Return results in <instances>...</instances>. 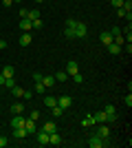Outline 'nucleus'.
I'll return each instance as SVG.
<instances>
[{"mask_svg": "<svg viewBox=\"0 0 132 148\" xmlns=\"http://www.w3.org/2000/svg\"><path fill=\"white\" fill-rule=\"evenodd\" d=\"M66 27H68V29H73L75 38H86V36H88V27H86V22H82V20L68 18V20H66Z\"/></svg>", "mask_w": 132, "mask_h": 148, "instance_id": "f257e3e1", "label": "nucleus"}, {"mask_svg": "<svg viewBox=\"0 0 132 148\" xmlns=\"http://www.w3.org/2000/svg\"><path fill=\"white\" fill-rule=\"evenodd\" d=\"M95 135L101 137V139H106V142H110V126H106V124H99V126L95 128Z\"/></svg>", "mask_w": 132, "mask_h": 148, "instance_id": "f03ea898", "label": "nucleus"}, {"mask_svg": "<svg viewBox=\"0 0 132 148\" xmlns=\"http://www.w3.org/2000/svg\"><path fill=\"white\" fill-rule=\"evenodd\" d=\"M88 146H90V148H104V146H108V142H106V139H101V137H97L93 133L90 139H88Z\"/></svg>", "mask_w": 132, "mask_h": 148, "instance_id": "7ed1b4c3", "label": "nucleus"}, {"mask_svg": "<svg viewBox=\"0 0 132 148\" xmlns=\"http://www.w3.org/2000/svg\"><path fill=\"white\" fill-rule=\"evenodd\" d=\"M24 128H26V133H29V135H35V133H38V122H35V119H31V117H26V119H24Z\"/></svg>", "mask_w": 132, "mask_h": 148, "instance_id": "20e7f679", "label": "nucleus"}, {"mask_svg": "<svg viewBox=\"0 0 132 148\" xmlns=\"http://www.w3.org/2000/svg\"><path fill=\"white\" fill-rule=\"evenodd\" d=\"M57 106H60L62 111H66L68 106H73V97H70V95H62V97L57 99Z\"/></svg>", "mask_w": 132, "mask_h": 148, "instance_id": "39448f33", "label": "nucleus"}, {"mask_svg": "<svg viewBox=\"0 0 132 148\" xmlns=\"http://www.w3.org/2000/svg\"><path fill=\"white\" fill-rule=\"evenodd\" d=\"M99 42L104 44V47L112 44V33H110V31H101V33H99Z\"/></svg>", "mask_w": 132, "mask_h": 148, "instance_id": "423d86ee", "label": "nucleus"}, {"mask_svg": "<svg viewBox=\"0 0 132 148\" xmlns=\"http://www.w3.org/2000/svg\"><path fill=\"white\" fill-rule=\"evenodd\" d=\"M66 73H68V77H70V75H75V73H79V66H77L75 60H68V62H66Z\"/></svg>", "mask_w": 132, "mask_h": 148, "instance_id": "0eeeda50", "label": "nucleus"}, {"mask_svg": "<svg viewBox=\"0 0 132 148\" xmlns=\"http://www.w3.org/2000/svg\"><path fill=\"white\" fill-rule=\"evenodd\" d=\"M104 113L108 115V124H112L114 119H117V111H114V106H112V104H108L106 108H104Z\"/></svg>", "mask_w": 132, "mask_h": 148, "instance_id": "6e6552de", "label": "nucleus"}, {"mask_svg": "<svg viewBox=\"0 0 132 148\" xmlns=\"http://www.w3.org/2000/svg\"><path fill=\"white\" fill-rule=\"evenodd\" d=\"M20 31L22 33H29V31H33V25L29 18H20Z\"/></svg>", "mask_w": 132, "mask_h": 148, "instance_id": "1a4fd4ad", "label": "nucleus"}, {"mask_svg": "<svg viewBox=\"0 0 132 148\" xmlns=\"http://www.w3.org/2000/svg\"><path fill=\"white\" fill-rule=\"evenodd\" d=\"M93 117H95V122H97V124H108V115L104 111H95Z\"/></svg>", "mask_w": 132, "mask_h": 148, "instance_id": "9d476101", "label": "nucleus"}, {"mask_svg": "<svg viewBox=\"0 0 132 148\" xmlns=\"http://www.w3.org/2000/svg\"><path fill=\"white\" fill-rule=\"evenodd\" d=\"M35 135H38L40 146H46V144H49V133H46V130H42V128H40L38 133H35Z\"/></svg>", "mask_w": 132, "mask_h": 148, "instance_id": "9b49d317", "label": "nucleus"}, {"mask_svg": "<svg viewBox=\"0 0 132 148\" xmlns=\"http://www.w3.org/2000/svg\"><path fill=\"white\" fill-rule=\"evenodd\" d=\"M13 137L16 139H24V137H29V133H26L24 126H18V128H13Z\"/></svg>", "mask_w": 132, "mask_h": 148, "instance_id": "f8f14e48", "label": "nucleus"}, {"mask_svg": "<svg viewBox=\"0 0 132 148\" xmlns=\"http://www.w3.org/2000/svg\"><path fill=\"white\" fill-rule=\"evenodd\" d=\"M31 42H33V36H31V31H29V33H22V36H20V47H29Z\"/></svg>", "mask_w": 132, "mask_h": 148, "instance_id": "ddd939ff", "label": "nucleus"}, {"mask_svg": "<svg viewBox=\"0 0 132 148\" xmlns=\"http://www.w3.org/2000/svg\"><path fill=\"white\" fill-rule=\"evenodd\" d=\"M24 115H13V117H11V126H13V128H18V126H24Z\"/></svg>", "mask_w": 132, "mask_h": 148, "instance_id": "4468645a", "label": "nucleus"}, {"mask_svg": "<svg viewBox=\"0 0 132 148\" xmlns=\"http://www.w3.org/2000/svg\"><path fill=\"white\" fill-rule=\"evenodd\" d=\"M40 128H42V130H46V133H55V130H57V124L53 122V119H51V122H44L42 126H40Z\"/></svg>", "mask_w": 132, "mask_h": 148, "instance_id": "2eb2a0df", "label": "nucleus"}, {"mask_svg": "<svg viewBox=\"0 0 132 148\" xmlns=\"http://www.w3.org/2000/svg\"><path fill=\"white\" fill-rule=\"evenodd\" d=\"M49 144H53V146H60L62 144V137H60V133H49Z\"/></svg>", "mask_w": 132, "mask_h": 148, "instance_id": "dca6fc26", "label": "nucleus"}, {"mask_svg": "<svg viewBox=\"0 0 132 148\" xmlns=\"http://www.w3.org/2000/svg\"><path fill=\"white\" fill-rule=\"evenodd\" d=\"M42 84L46 88H53L55 86V77H53V75H42Z\"/></svg>", "mask_w": 132, "mask_h": 148, "instance_id": "f3484780", "label": "nucleus"}, {"mask_svg": "<svg viewBox=\"0 0 132 148\" xmlns=\"http://www.w3.org/2000/svg\"><path fill=\"white\" fill-rule=\"evenodd\" d=\"M93 124H97V122H95V117H93V113H88L86 117L82 119V126H84V128H90V126H93Z\"/></svg>", "mask_w": 132, "mask_h": 148, "instance_id": "a211bd4d", "label": "nucleus"}, {"mask_svg": "<svg viewBox=\"0 0 132 148\" xmlns=\"http://www.w3.org/2000/svg\"><path fill=\"white\" fill-rule=\"evenodd\" d=\"M11 93H13V97H18V99H24V88H22V86H18V84H16V86L11 88Z\"/></svg>", "mask_w": 132, "mask_h": 148, "instance_id": "6ab92c4d", "label": "nucleus"}, {"mask_svg": "<svg viewBox=\"0 0 132 148\" xmlns=\"http://www.w3.org/2000/svg\"><path fill=\"white\" fill-rule=\"evenodd\" d=\"M11 113H13V115H22V113H24V106H22V102H16V104H11Z\"/></svg>", "mask_w": 132, "mask_h": 148, "instance_id": "aec40b11", "label": "nucleus"}, {"mask_svg": "<svg viewBox=\"0 0 132 148\" xmlns=\"http://www.w3.org/2000/svg\"><path fill=\"white\" fill-rule=\"evenodd\" d=\"M55 104H57V97H53V95H44V106H49V108H53Z\"/></svg>", "mask_w": 132, "mask_h": 148, "instance_id": "412c9836", "label": "nucleus"}, {"mask_svg": "<svg viewBox=\"0 0 132 148\" xmlns=\"http://www.w3.org/2000/svg\"><path fill=\"white\" fill-rule=\"evenodd\" d=\"M46 91H49V88L44 86L42 82H35V86H33V93H38V95H44Z\"/></svg>", "mask_w": 132, "mask_h": 148, "instance_id": "4be33fe9", "label": "nucleus"}, {"mask_svg": "<svg viewBox=\"0 0 132 148\" xmlns=\"http://www.w3.org/2000/svg\"><path fill=\"white\" fill-rule=\"evenodd\" d=\"M53 77H55V82H66L68 80V73H66V71H57Z\"/></svg>", "mask_w": 132, "mask_h": 148, "instance_id": "5701e85b", "label": "nucleus"}, {"mask_svg": "<svg viewBox=\"0 0 132 148\" xmlns=\"http://www.w3.org/2000/svg\"><path fill=\"white\" fill-rule=\"evenodd\" d=\"M13 73H16V69H13L11 64H7V66L2 69V75H5V77H13Z\"/></svg>", "mask_w": 132, "mask_h": 148, "instance_id": "b1692460", "label": "nucleus"}, {"mask_svg": "<svg viewBox=\"0 0 132 148\" xmlns=\"http://www.w3.org/2000/svg\"><path fill=\"white\" fill-rule=\"evenodd\" d=\"M108 51H110V53H112V56H119V53H121V47H119V44H108Z\"/></svg>", "mask_w": 132, "mask_h": 148, "instance_id": "393cba45", "label": "nucleus"}, {"mask_svg": "<svg viewBox=\"0 0 132 148\" xmlns=\"http://www.w3.org/2000/svg\"><path fill=\"white\" fill-rule=\"evenodd\" d=\"M51 113H53V117H57V119H60V117H62V115H64V111H62V108H60V106H53V108H51Z\"/></svg>", "mask_w": 132, "mask_h": 148, "instance_id": "a878e982", "label": "nucleus"}, {"mask_svg": "<svg viewBox=\"0 0 132 148\" xmlns=\"http://www.w3.org/2000/svg\"><path fill=\"white\" fill-rule=\"evenodd\" d=\"M2 86H5V88H13V86H16V80H13V77H5Z\"/></svg>", "mask_w": 132, "mask_h": 148, "instance_id": "bb28decb", "label": "nucleus"}, {"mask_svg": "<svg viewBox=\"0 0 132 148\" xmlns=\"http://www.w3.org/2000/svg\"><path fill=\"white\" fill-rule=\"evenodd\" d=\"M26 18L31 20V22H33V20H40V11H35V9H29V16H26Z\"/></svg>", "mask_w": 132, "mask_h": 148, "instance_id": "cd10ccee", "label": "nucleus"}, {"mask_svg": "<svg viewBox=\"0 0 132 148\" xmlns=\"http://www.w3.org/2000/svg\"><path fill=\"white\" fill-rule=\"evenodd\" d=\"M121 9L130 13V11H132V0H123V5H121Z\"/></svg>", "mask_w": 132, "mask_h": 148, "instance_id": "c85d7f7f", "label": "nucleus"}, {"mask_svg": "<svg viewBox=\"0 0 132 148\" xmlns=\"http://www.w3.org/2000/svg\"><path fill=\"white\" fill-rule=\"evenodd\" d=\"M64 36L68 38V40H73V38H75V33H73V29H68V27H64Z\"/></svg>", "mask_w": 132, "mask_h": 148, "instance_id": "c756f323", "label": "nucleus"}, {"mask_svg": "<svg viewBox=\"0 0 132 148\" xmlns=\"http://www.w3.org/2000/svg\"><path fill=\"white\" fill-rule=\"evenodd\" d=\"M70 77L75 80V84H82V82H84V75L82 73H75V75H70Z\"/></svg>", "mask_w": 132, "mask_h": 148, "instance_id": "7c9ffc66", "label": "nucleus"}, {"mask_svg": "<svg viewBox=\"0 0 132 148\" xmlns=\"http://www.w3.org/2000/svg\"><path fill=\"white\" fill-rule=\"evenodd\" d=\"M31 25H33V29H42V27H44V22H42V18H40V20H33Z\"/></svg>", "mask_w": 132, "mask_h": 148, "instance_id": "2f4dec72", "label": "nucleus"}, {"mask_svg": "<svg viewBox=\"0 0 132 148\" xmlns=\"http://www.w3.org/2000/svg\"><path fill=\"white\" fill-rule=\"evenodd\" d=\"M110 5H112L114 9H119V7L123 5V0H110Z\"/></svg>", "mask_w": 132, "mask_h": 148, "instance_id": "473e14b6", "label": "nucleus"}, {"mask_svg": "<svg viewBox=\"0 0 132 148\" xmlns=\"http://www.w3.org/2000/svg\"><path fill=\"white\" fill-rule=\"evenodd\" d=\"M29 117H31V119H35V122H38V119H40V111H31V115H29Z\"/></svg>", "mask_w": 132, "mask_h": 148, "instance_id": "72a5a7b5", "label": "nucleus"}, {"mask_svg": "<svg viewBox=\"0 0 132 148\" xmlns=\"http://www.w3.org/2000/svg\"><path fill=\"white\" fill-rule=\"evenodd\" d=\"M126 106H128V108L132 106V95H130V91H128V95H126Z\"/></svg>", "mask_w": 132, "mask_h": 148, "instance_id": "f704fd0d", "label": "nucleus"}, {"mask_svg": "<svg viewBox=\"0 0 132 148\" xmlns=\"http://www.w3.org/2000/svg\"><path fill=\"white\" fill-rule=\"evenodd\" d=\"M117 16H119V18H126V16H128V11H123V9L119 7V9H117Z\"/></svg>", "mask_w": 132, "mask_h": 148, "instance_id": "c9c22d12", "label": "nucleus"}, {"mask_svg": "<svg viewBox=\"0 0 132 148\" xmlns=\"http://www.w3.org/2000/svg\"><path fill=\"white\" fill-rule=\"evenodd\" d=\"M110 33H112V38H114V36H121V29H117V27H112V29H110Z\"/></svg>", "mask_w": 132, "mask_h": 148, "instance_id": "e433bc0d", "label": "nucleus"}, {"mask_svg": "<svg viewBox=\"0 0 132 148\" xmlns=\"http://www.w3.org/2000/svg\"><path fill=\"white\" fill-rule=\"evenodd\" d=\"M26 16H29V9H24V7H22V9H20V18H26Z\"/></svg>", "mask_w": 132, "mask_h": 148, "instance_id": "4c0bfd02", "label": "nucleus"}, {"mask_svg": "<svg viewBox=\"0 0 132 148\" xmlns=\"http://www.w3.org/2000/svg\"><path fill=\"white\" fill-rule=\"evenodd\" d=\"M5 146H7V137L0 135V148H5Z\"/></svg>", "mask_w": 132, "mask_h": 148, "instance_id": "58836bf2", "label": "nucleus"}, {"mask_svg": "<svg viewBox=\"0 0 132 148\" xmlns=\"http://www.w3.org/2000/svg\"><path fill=\"white\" fill-rule=\"evenodd\" d=\"M33 80H35V82H42V73H33Z\"/></svg>", "mask_w": 132, "mask_h": 148, "instance_id": "ea45409f", "label": "nucleus"}, {"mask_svg": "<svg viewBox=\"0 0 132 148\" xmlns=\"http://www.w3.org/2000/svg\"><path fill=\"white\" fill-rule=\"evenodd\" d=\"M33 97V91H24V99H31Z\"/></svg>", "mask_w": 132, "mask_h": 148, "instance_id": "a19ab883", "label": "nucleus"}, {"mask_svg": "<svg viewBox=\"0 0 132 148\" xmlns=\"http://www.w3.org/2000/svg\"><path fill=\"white\" fill-rule=\"evenodd\" d=\"M2 49H7V40H0V51Z\"/></svg>", "mask_w": 132, "mask_h": 148, "instance_id": "79ce46f5", "label": "nucleus"}, {"mask_svg": "<svg viewBox=\"0 0 132 148\" xmlns=\"http://www.w3.org/2000/svg\"><path fill=\"white\" fill-rule=\"evenodd\" d=\"M2 5H5V7H11V5H13V0H2Z\"/></svg>", "mask_w": 132, "mask_h": 148, "instance_id": "37998d69", "label": "nucleus"}, {"mask_svg": "<svg viewBox=\"0 0 132 148\" xmlns=\"http://www.w3.org/2000/svg\"><path fill=\"white\" fill-rule=\"evenodd\" d=\"M2 82H5V75L0 73V86H2Z\"/></svg>", "mask_w": 132, "mask_h": 148, "instance_id": "c03bdc74", "label": "nucleus"}, {"mask_svg": "<svg viewBox=\"0 0 132 148\" xmlns=\"http://www.w3.org/2000/svg\"><path fill=\"white\" fill-rule=\"evenodd\" d=\"M13 2H22V0H13Z\"/></svg>", "mask_w": 132, "mask_h": 148, "instance_id": "a18cd8bd", "label": "nucleus"}, {"mask_svg": "<svg viewBox=\"0 0 132 148\" xmlns=\"http://www.w3.org/2000/svg\"><path fill=\"white\" fill-rule=\"evenodd\" d=\"M35 2H44V0H35Z\"/></svg>", "mask_w": 132, "mask_h": 148, "instance_id": "49530a36", "label": "nucleus"}]
</instances>
